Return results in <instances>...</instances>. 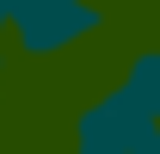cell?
I'll return each mask as SVG.
<instances>
[{"instance_id": "5", "label": "cell", "mask_w": 160, "mask_h": 154, "mask_svg": "<svg viewBox=\"0 0 160 154\" xmlns=\"http://www.w3.org/2000/svg\"><path fill=\"white\" fill-rule=\"evenodd\" d=\"M6 74H12V49L0 43V86H6Z\"/></svg>"}, {"instance_id": "3", "label": "cell", "mask_w": 160, "mask_h": 154, "mask_svg": "<svg viewBox=\"0 0 160 154\" xmlns=\"http://www.w3.org/2000/svg\"><path fill=\"white\" fill-rule=\"evenodd\" d=\"M117 86H123V93H129L142 111L160 123V43H148V49H136V56H129V68H123Z\"/></svg>"}, {"instance_id": "2", "label": "cell", "mask_w": 160, "mask_h": 154, "mask_svg": "<svg viewBox=\"0 0 160 154\" xmlns=\"http://www.w3.org/2000/svg\"><path fill=\"white\" fill-rule=\"evenodd\" d=\"M74 154H160V123L123 86H105L74 111Z\"/></svg>"}, {"instance_id": "4", "label": "cell", "mask_w": 160, "mask_h": 154, "mask_svg": "<svg viewBox=\"0 0 160 154\" xmlns=\"http://www.w3.org/2000/svg\"><path fill=\"white\" fill-rule=\"evenodd\" d=\"M6 31H12V0H0V43H6Z\"/></svg>"}, {"instance_id": "1", "label": "cell", "mask_w": 160, "mask_h": 154, "mask_svg": "<svg viewBox=\"0 0 160 154\" xmlns=\"http://www.w3.org/2000/svg\"><path fill=\"white\" fill-rule=\"evenodd\" d=\"M105 31V6L99 0H12V31L6 49L25 62H56L80 43H92Z\"/></svg>"}]
</instances>
